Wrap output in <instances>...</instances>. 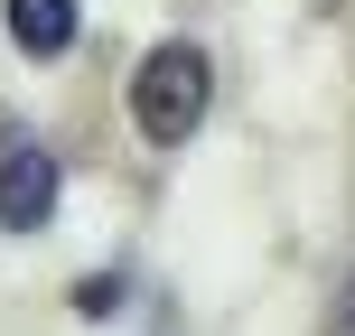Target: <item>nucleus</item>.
<instances>
[{"mask_svg":"<svg viewBox=\"0 0 355 336\" xmlns=\"http://www.w3.org/2000/svg\"><path fill=\"white\" fill-rule=\"evenodd\" d=\"M0 19H10V37H19L28 56H66L85 10H75V0H0Z\"/></svg>","mask_w":355,"mask_h":336,"instance_id":"7ed1b4c3","label":"nucleus"},{"mask_svg":"<svg viewBox=\"0 0 355 336\" xmlns=\"http://www.w3.org/2000/svg\"><path fill=\"white\" fill-rule=\"evenodd\" d=\"M47 215H56V150L10 141V150H0V224H10V233H37Z\"/></svg>","mask_w":355,"mask_h":336,"instance_id":"f03ea898","label":"nucleus"},{"mask_svg":"<svg viewBox=\"0 0 355 336\" xmlns=\"http://www.w3.org/2000/svg\"><path fill=\"white\" fill-rule=\"evenodd\" d=\"M206 103H215V66H206V47H196V37H168V47H150L141 66H131V122H141L150 150L196 141Z\"/></svg>","mask_w":355,"mask_h":336,"instance_id":"f257e3e1","label":"nucleus"}]
</instances>
